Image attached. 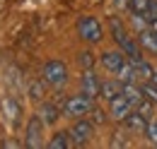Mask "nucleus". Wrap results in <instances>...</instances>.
I'll return each instance as SVG.
<instances>
[{
	"label": "nucleus",
	"mask_w": 157,
	"mask_h": 149,
	"mask_svg": "<svg viewBox=\"0 0 157 149\" xmlns=\"http://www.w3.org/2000/svg\"><path fill=\"white\" fill-rule=\"evenodd\" d=\"M60 115H63V111H60L56 104H51V101H44L39 106V118L46 123V125H56Z\"/></svg>",
	"instance_id": "obj_14"
},
{
	"label": "nucleus",
	"mask_w": 157,
	"mask_h": 149,
	"mask_svg": "<svg viewBox=\"0 0 157 149\" xmlns=\"http://www.w3.org/2000/svg\"><path fill=\"white\" fill-rule=\"evenodd\" d=\"M138 46L145 48V51H150V53H157V36L150 27L138 29Z\"/></svg>",
	"instance_id": "obj_16"
},
{
	"label": "nucleus",
	"mask_w": 157,
	"mask_h": 149,
	"mask_svg": "<svg viewBox=\"0 0 157 149\" xmlns=\"http://www.w3.org/2000/svg\"><path fill=\"white\" fill-rule=\"evenodd\" d=\"M106 118H109V115H106V113L101 111V108L92 106V111H90V120H92L94 125H104V123H106Z\"/></svg>",
	"instance_id": "obj_22"
},
{
	"label": "nucleus",
	"mask_w": 157,
	"mask_h": 149,
	"mask_svg": "<svg viewBox=\"0 0 157 149\" xmlns=\"http://www.w3.org/2000/svg\"><path fill=\"white\" fill-rule=\"evenodd\" d=\"M0 113H2V118H5V123H7L10 128H17V125H20L22 106L17 104L15 96H2V99H0Z\"/></svg>",
	"instance_id": "obj_7"
},
{
	"label": "nucleus",
	"mask_w": 157,
	"mask_h": 149,
	"mask_svg": "<svg viewBox=\"0 0 157 149\" xmlns=\"http://www.w3.org/2000/svg\"><path fill=\"white\" fill-rule=\"evenodd\" d=\"M152 17H157V0H155V5H152Z\"/></svg>",
	"instance_id": "obj_26"
},
{
	"label": "nucleus",
	"mask_w": 157,
	"mask_h": 149,
	"mask_svg": "<svg viewBox=\"0 0 157 149\" xmlns=\"http://www.w3.org/2000/svg\"><path fill=\"white\" fill-rule=\"evenodd\" d=\"M70 144H73V140H70V132L68 130H58L48 142H46L48 149H68Z\"/></svg>",
	"instance_id": "obj_17"
},
{
	"label": "nucleus",
	"mask_w": 157,
	"mask_h": 149,
	"mask_svg": "<svg viewBox=\"0 0 157 149\" xmlns=\"http://www.w3.org/2000/svg\"><path fill=\"white\" fill-rule=\"evenodd\" d=\"M92 106H94V99H90L87 94H75V96H68L65 101H63V115L65 118H85V115H90L92 111Z\"/></svg>",
	"instance_id": "obj_2"
},
{
	"label": "nucleus",
	"mask_w": 157,
	"mask_h": 149,
	"mask_svg": "<svg viewBox=\"0 0 157 149\" xmlns=\"http://www.w3.org/2000/svg\"><path fill=\"white\" fill-rule=\"evenodd\" d=\"M123 92V84L118 82V79H104L101 84H99V99L101 101H111V99H116L118 94Z\"/></svg>",
	"instance_id": "obj_12"
},
{
	"label": "nucleus",
	"mask_w": 157,
	"mask_h": 149,
	"mask_svg": "<svg viewBox=\"0 0 157 149\" xmlns=\"http://www.w3.org/2000/svg\"><path fill=\"white\" fill-rule=\"evenodd\" d=\"M44 130H46V123L39 118V113L32 115L29 123H27V128H24V147H29V149L44 147L46 144L44 142Z\"/></svg>",
	"instance_id": "obj_5"
},
{
	"label": "nucleus",
	"mask_w": 157,
	"mask_h": 149,
	"mask_svg": "<svg viewBox=\"0 0 157 149\" xmlns=\"http://www.w3.org/2000/svg\"><path fill=\"white\" fill-rule=\"evenodd\" d=\"M152 5H155V0H128V12L133 17L150 19L152 17Z\"/></svg>",
	"instance_id": "obj_13"
},
{
	"label": "nucleus",
	"mask_w": 157,
	"mask_h": 149,
	"mask_svg": "<svg viewBox=\"0 0 157 149\" xmlns=\"http://www.w3.org/2000/svg\"><path fill=\"white\" fill-rule=\"evenodd\" d=\"M152 82H155V84H157V70H155V74H152Z\"/></svg>",
	"instance_id": "obj_27"
},
{
	"label": "nucleus",
	"mask_w": 157,
	"mask_h": 149,
	"mask_svg": "<svg viewBox=\"0 0 157 149\" xmlns=\"http://www.w3.org/2000/svg\"><path fill=\"white\" fill-rule=\"evenodd\" d=\"M78 36L85 41V43H90V46H94L99 43L101 38H104V29H101V24H99L97 17H92V15H85V17L78 19Z\"/></svg>",
	"instance_id": "obj_3"
},
{
	"label": "nucleus",
	"mask_w": 157,
	"mask_h": 149,
	"mask_svg": "<svg viewBox=\"0 0 157 149\" xmlns=\"http://www.w3.org/2000/svg\"><path fill=\"white\" fill-rule=\"evenodd\" d=\"M78 63H80V67H82V70H92L97 60H94V56H92L90 51H82V53L78 56Z\"/></svg>",
	"instance_id": "obj_21"
},
{
	"label": "nucleus",
	"mask_w": 157,
	"mask_h": 149,
	"mask_svg": "<svg viewBox=\"0 0 157 149\" xmlns=\"http://www.w3.org/2000/svg\"><path fill=\"white\" fill-rule=\"evenodd\" d=\"M118 135H121V132H116V137L111 140V147H126V144H128V140H121Z\"/></svg>",
	"instance_id": "obj_25"
},
{
	"label": "nucleus",
	"mask_w": 157,
	"mask_h": 149,
	"mask_svg": "<svg viewBox=\"0 0 157 149\" xmlns=\"http://www.w3.org/2000/svg\"><path fill=\"white\" fill-rule=\"evenodd\" d=\"M109 31H111V38L116 41V46L128 58L140 56V46H138V41H136V38H131L128 29H126V24H123L118 17H111V19H109Z\"/></svg>",
	"instance_id": "obj_1"
},
{
	"label": "nucleus",
	"mask_w": 157,
	"mask_h": 149,
	"mask_svg": "<svg viewBox=\"0 0 157 149\" xmlns=\"http://www.w3.org/2000/svg\"><path fill=\"white\" fill-rule=\"evenodd\" d=\"M155 108H157V104H155V101H150V99H143V101H138V104H136V113L145 115L147 120L155 115Z\"/></svg>",
	"instance_id": "obj_19"
},
{
	"label": "nucleus",
	"mask_w": 157,
	"mask_h": 149,
	"mask_svg": "<svg viewBox=\"0 0 157 149\" xmlns=\"http://www.w3.org/2000/svg\"><path fill=\"white\" fill-rule=\"evenodd\" d=\"M29 94H32V99H41V84H32Z\"/></svg>",
	"instance_id": "obj_24"
},
{
	"label": "nucleus",
	"mask_w": 157,
	"mask_h": 149,
	"mask_svg": "<svg viewBox=\"0 0 157 149\" xmlns=\"http://www.w3.org/2000/svg\"><path fill=\"white\" fill-rule=\"evenodd\" d=\"M68 132H70V140H73L75 147H85L94 137V123L90 118H75V123L70 125Z\"/></svg>",
	"instance_id": "obj_6"
},
{
	"label": "nucleus",
	"mask_w": 157,
	"mask_h": 149,
	"mask_svg": "<svg viewBox=\"0 0 157 149\" xmlns=\"http://www.w3.org/2000/svg\"><path fill=\"white\" fill-rule=\"evenodd\" d=\"M123 123H126V130H128V132L145 135V130H147V123H150V120H147L145 115H140V113L133 111L131 115H126V120H123Z\"/></svg>",
	"instance_id": "obj_15"
},
{
	"label": "nucleus",
	"mask_w": 157,
	"mask_h": 149,
	"mask_svg": "<svg viewBox=\"0 0 157 149\" xmlns=\"http://www.w3.org/2000/svg\"><path fill=\"white\" fill-rule=\"evenodd\" d=\"M145 135H147V140H150L152 144H157V118H150V123H147V130H145Z\"/></svg>",
	"instance_id": "obj_23"
},
{
	"label": "nucleus",
	"mask_w": 157,
	"mask_h": 149,
	"mask_svg": "<svg viewBox=\"0 0 157 149\" xmlns=\"http://www.w3.org/2000/svg\"><path fill=\"white\" fill-rule=\"evenodd\" d=\"M128 60V56L118 48V51H104L101 56H99V65L106 70V72H111V74H116L118 70H121V65Z\"/></svg>",
	"instance_id": "obj_9"
},
{
	"label": "nucleus",
	"mask_w": 157,
	"mask_h": 149,
	"mask_svg": "<svg viewBox=\"0 0 157 149\" xmlns=\"http://www.w3.org/2000/svg\"><path fill=\"white\" fill-rule=\"evenodd\" d=\"M41 79L48 87H63L68 82V65L63 60H48L41 70Z\"/></svg>",
	"instance_id": "obj_4"
},
{
	"label": "nucleus",
	"mask_w": 157,
	"mask_h": 149,
	"mask_svg": "<svg viewBox=\"0 0 157 149\" xmlns=\"http://www.w3.org/2000/svg\"><path fill=\"white\" fill-rule=\"evenodd\" d=\"M140 89H143V96H145V99H150V101H155V104H157V84L152 82V79L140 82Z\"/></svg>",
	"instance_id": "obj_20"
},
{
	"label": "nucleus",
	"mask_w": 157,
	"mask_h": 149,
	"mask_svg": "<svg viewBox=\"0 0 157 149\" xmlns=\"http://www.w3.org/2000/svg\"><path fill=\"white\" fill-rule=\"evenodd\" d=\"M99 77L92 70H82V77H80V92L87 94L90 99H99Z\"/></svg>",
	"instance_id": "obj_10"
},
{
	"label": "nucleus",
	"mask_w": 157,
	"mask_h": 149,
	"mask_svg": "<svg viewBox=\"0 0 157 149\" xmlns=\"http://www.w3.org/2000/svg\"><path fill=\"white\" fill-rule=\"evenodd\" d=\"M131 60V65H133V70L138 74V82H147V79H152V74H155V67L145 60L143 56H136V58H128Z\"/></svg>",
	"instance_id": "obj_11"
},
{
	"label": "nucleus",
	"mask_w": 157,
	"mask_h": 149,
	"mask_svg": "<svg viewBox=\"0 0 157 149\" xmlns=\"http://www.w3.org/2000/svg\"><path fill=\"white\" fill-rule=\"evenodd\" d=\"M116 79L121 84H133V82H138V74H136V70H133V65H131V60H126V63L121 65V70L116 72Z\"/></svg>",
	"instance_id": "obj_18"
},
{
	"label": "nucleus",
	"mask_w": 157,
	"mask_h": 149,
	"mask_svg": "<svg viewBox=\"0 0 157 149\" xmlns=\"http://www.w3.org/2000/svg\"><path fill=\"white\" fill-rule=\"evenodd\" d=\"M133 111H136V104H133L131 99H126L123 94H118L116 99H111V101H109V118H111V120L123 123V120H126V115H131Z\"/></svg>",
	"instance_id": "obj_8"
}]
</instances>
